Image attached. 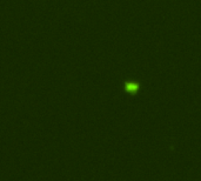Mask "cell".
<instances>
[{
	"label": "cell",
	"instance_id": "6da1fadb",
	"mask_svg": "<svg viewBox=\"0 0 201 181\" xmlns=\"http://www.w3.org/2000/svg\"><path fill=\"white\" fill-rule=\"evenodd\" d=\"M126 88H127L128 92H137V90H138V85L137 83H127Z\"/></svg>",
	"mask_w": 201,
	"mask_h": 181
}]
</instances>
